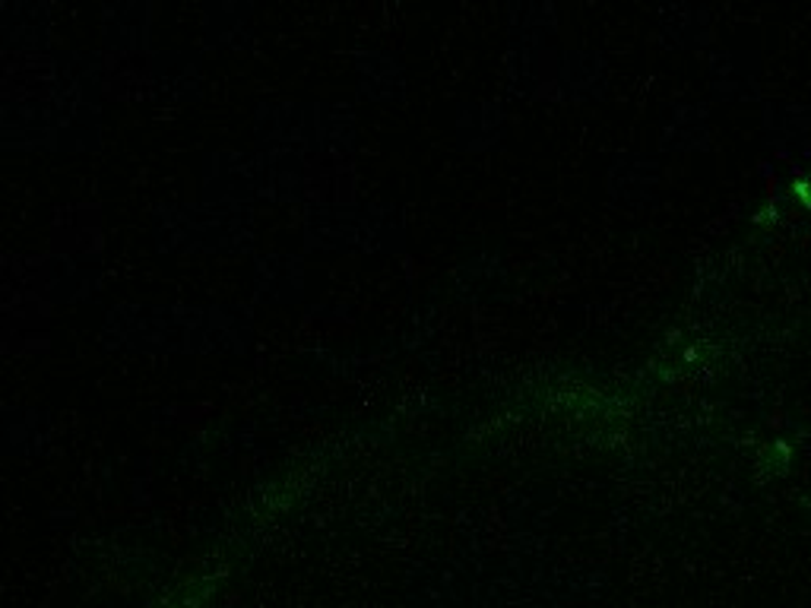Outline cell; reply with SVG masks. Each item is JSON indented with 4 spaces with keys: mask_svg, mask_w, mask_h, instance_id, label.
Masks as SVG:
<instances>
[{
    "mask_svg": "<svg viewBox=\"0 0 811 608\" xmlns=\"http://www.w3.org/2000/svg\"><path fill=\"white\" fill-rule=\"evenodd\" d=\"M257 285H260V292H267L273 299L296 295L301 285L299 260L296 257H286V254L260 260V267H257Z\"/></svg>",
    "mask_w": 811,
    "mask_h": 608,
    "instance_id": "obj_1",
    "label": "cell"
},
{
    "mask_svg": "<svg viewBox=\"0 0 811 608\" xmlns=\"http://www.w3.org/2000/svg\"><path fill=\"white\" fill-rule=\"evenodd\" d=\"M456 127H460V140L463 143H470V147H488L491 140H498V133L505 127V115H501L498 105L482 102V105H470Z\"/></svg>",
    "mask_w": 811,
    "mask_h": 608,
    "instance_id": "obj_2",
    "label": "cell"
},
{
    "mask_svg": "<svg viewBox=\"0 0 811 608\" xmlns=\"http://www.w3.org/2000/svg\"><path fill=\"white\" fill-rule=\"evenodd\" d=\"M359 80L364 92L371 95H391L399 90V63L391 55H361L359 58Z\"/></svg>",
    "mask_w": 811,
    "mask_h": 608,
    "instance_id": "obj_3",
    "label": "cell"
},
{
    "mask_svg": "<svg viewBox=\"0 0 811 608\" xmlns=\"http://www.w3.org/2000/svg\"><path fill=\"white\" fill-rule=\"evenodd\" d=\"M162 86H169L172 92H184L187 86H194L197 83V77H200V70H197V63L190 61V58H184V55H172V58H162L159 61V70L152 73Z\"/></svg>",
    "mask_w": 811,
    "mask_h": 608,
    "instance_id": "obj_4",
    "label": "cell"
},
{
    "mask_svg": "<svg viewBox=\"0 0 811 608\" xmlns=\"http://www.w3.org/2000/svg\"><path fill=\"white\" fill-rule=\"evenodd\" d=\"M241 10L239 7H219V10H212L210 13V23H207V35H210L212 42H229V45H235V32H247L244 30V23H239Z\"/></svg>",
    "mask_w": 811,
    "mask_h": 608,
    "instance_id": "obj_5",
    "label": "cell"
}]
</instances>
